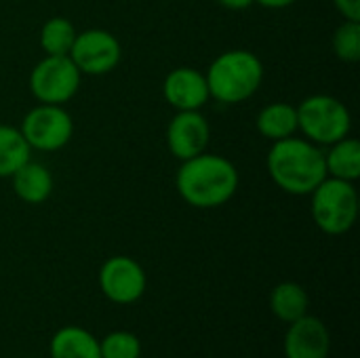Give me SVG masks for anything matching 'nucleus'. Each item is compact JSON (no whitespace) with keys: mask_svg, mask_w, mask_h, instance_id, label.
Returning <instances> with one entry per match:
<instances>
[{"mask_svg":"<svg viewBox=\"0 0 360 358\" xmlns=\"http://www.w3.org/2000/svg\"><path fill=\"white\" fill-rule=\"evenodd\" d=\"M240 184L238 169L219 154L202 152L181 160L175 173V190L194 209H219L232 200Z\"/></svg>","mask_w":360,"mask_h":358,"instance_id":"nucleus-1","label":"nucleus"},{"mask_svg":"<svg viewBox=\"0 0 360 358\" xmlns=\"http://www.w3.org/2000/svg\"><path fill=\"white\" fill-rule=\"evenodd\" d=\"M266 169L283 192L291 196H310L327 177L325 148L297 135L274 141L266 156Z\"/></svg>","mask_w":360,"mask_h":358,"instance_id":"nucleus-2","label":"nucleus"},{"mask_svg":"<svg viewBox=\"0 0 360 358\" xmlns=\"http://www.w3.org/2000/svg\"><path fill=\"white\" fill-rule=\"evenodd\" d=\"M262 59L247 49L219 53L205 72L211 99L224 106H238L251 99L264 82Z\"/></svg>","mask_w":360,"mask_h":358,"instance_id":"nucleus-3","label":"nucleus"},{"mask_svg":"<svg viewBox=\"0 0 360 358\" xmlns=\"http://www.w3.org/2000/svg\"><path fill=\"white\" fill-rule=\"evenodd\" d=\"M310 213L316 228L329 236L350 232L359 217V192L354 181L327 175L310 194Z\"/></svg>","mask_w":360,"mask_h":358,"instance_id":"nucleus-4","label":"nucleus"},{"mask_svg":"<svg viewBox=\"0 0 360 358\" xmlns=\"http://www.w3.org/2000/svg\"><path fill=\"white\" fill-rule=\"evenodd\" d=\"M297 110V133H302L312 143L327 148L352 131V114L348 106L325 93H316L306 97L295 106Z\"/></svg>","mask_w":360,"mask_h":358,"instance_id":"nucleus-5","label":"nucleus"},{"mask_svg":"<svg viewBox=\"0 0 360 358\" xmlns=\"http://www.w3.org/2000/svg\"><path fill=\"white\" fill-rule=\"evenodd\" d=\"M82 74L68 55H44L30 72V91L38 103L63 106L80 89Z\"/></svg>","mask_w":360,"mask_h":358,"instance_id":"nucleus-6","label":"nucleus"},{"mask_svg":"<svg viewBox=\"0 0 360 358\" xmlns=\"http://www.w3.org/2000/svg\"><path fill=\"white\" fill-rule=\"evenodd\" d=\"M19 131L32 150L57 152L72 141L74 120L63 106L38 103L23 116Z\"/></svg>","mask_w":360,"mask_h":358,"instance_id":"nucleus-7","label":"nucleus"},{"mask_svg":"<svg viewBox=\"0 0 360 358\" xmlns=\"http://www.w3.org/2000/svg\"><path fill=\"white\" fill-rule=\"evenodd\" d=\"M68 57L82 76H105L118 68L122 59V46L112 32L103 27H91L76 34Z\"/></svg>","mask_w":360,"mask_h":358,"instance_id":"nucleus-8","label":"nucleus"},{"mask_svg":"<svg viewBox=\"0 0 360 358\" xmlns=\"http://www.w3.org/2000/svg\"><path fill=\"white\" fill-rule=\"evenodd\" d=\"M103 298L118 306H131L139 302L148 289V276L143 266L129 255L108 257L97 274Z\"/></svg>","mask_w":360,"mask_h":358,"instance_id":"nucleus-9","label":"nucleus"},{"mask_svg":"<svg viewBox=\"0 0 360 358\" xmlns=\"http://www.w3.org/2000/svg\"><path fill=\"white\" fill-rule=\"evenodd\" d=\"M211 124L200 110L177 112L167 124V148L173 158L188 160L209 150Z\"/></svg>","mask_w":360,"mask_h":358,"instance_id":"nucleus-10","label":"nucleus"},{"mask_svg":"<svg viewBox=\"0 0 360 358\" xmlns=\"http://www.w3.org/2000/svg\"><path fill=\"white\" fill-rule=\"evenodd\" d=\"M162 95H165V101L177 112L202 110L211 99L205 72L196 68H188V65L175 68L165 76Z\"/></svg>","mask_w":360,"mask_h":358,"instance_id":"nucleus-11","label":"nucleus"},{"mask_svg":"<svg viewBox=\"0 0 360 358\" xmlns=\"http://www.w3.org/2000/svg\"><path fill=\"white\" fill-rule=\"evenodd\" d=\"M283 350L285 358H329L331 333L321 319L306 314L289 323Z\"/></svg>","mask_w":360,"mask_h":358,"instance_id":"nucleus-12","label":"nucleus"},{"mask_svg":"<svg viewBox=\"0 0 360 358\" xmlns=\"http://www.w3.org/2000/svg\"><path fill=\"white\" fill-rule=\"evenodd\" d=\"M8 179H11L15 196L23 200L25 205L46 203L55 188V179L49 167L42 162H34L32 158L23 167H19Z\"/></svg>","mask_w":360,"mask_h":358,"instance_id":"nucleus-13","label":"nucleus"},{"mask_svg":"<svg viewBox=\"0 0 360 358\" xmlns=\"http://www.w3.org/2000/svg\"><path fill=\"white\" fill-rule=\"evenodd\" d=\"M51 358H101L99 340L84 327L68 325L55 331L49 344Z\"/></svg>","mask_w":360,"mask_h":358,"instance_id":"nucleus-14","label":"nucleus"},{"mask_svg":"<svg viewBox=\"0 0 360 358\" xmlns=\"http://www.w3.org/2000/svg\"><path fill=\"white\" fill-rule=\"evenodd\" d=\"M255 127L259 135L272 143L293 137L297 135V110L293 103H287V101L268 103L259 110L255 118Z\"/></svg>","mask_w":360,"mask_h":358,"instance_id":"nucleus-15","label":"nucleus"},{"mask_svg":"<svg viewBox=\"0 0 360 358\" xmlns=\"http://www.w3.org/2000/svg\"><path fill=\"white\" fill-rule=\"evenodd\" d=\"M270 310L278 321L289 325L308 314L310 310L308 291L300 283H293V281L278 283L270 293Z\"/></svg>","mask_w":360,"mask_h":358,"instance_id":"nucleus-16","label":"nucleus"},{"mask_svg":"<svg viewBox=\"0 0 360 358\" xmlns=\"http://www.w3.org/2000/svg\"><path fill=\"white\" fill-rule=\"evenodd\" d=\"M325 167L329 177L356 181L360 177V143L354 137H344L325 150Z\"/></svg>","mask_w":360,"mask_h":358,"instance_id":"nucleus-17","label":"nucleus"},{"mask_svg":"<svg viewBox=\"0 0 360 358\" xmlns=\"http://www.w3.org/2000/svg\"><path fill=\"white\" fill-rule=\"evenodd\" d=\"M32 158V148L23 139L19 127L0 124V179L11 177Z\"/></svg>","mask_w":360,"mask_h":358,"instance_id":"nucleus-18","label":"nucleus"},{"mask_svg":"<svg viewBox=\"0 0 360 358\" xmlns=\"http://www.w3.org/2000/svg\"><path fill=\"white\" fill-rule=\"evenodd\" d=\"M78 30L65 17H51L42 23L38 42L44 55H70Z\"/></svg>","mask_w":360,"mask_h":358,"instance_id":"nucleus-19","label":"nucleus"},{"mask_svg":"<svg viewBox=\"0 0 360 358\" xmlns=\"http://www.w3.org/2000/svg\"><path fill=\"white\" fill-rule=\"evenodd\" d=\"M333 53L344 63H356L360 59V21L344 19L333 32Z\"/></svg>","mask_w":360,"mask_h":358,"instance_id":"nucleus-20","label":"nucleus"},{"mask_svg":"<svg viewBox=\"0 0 360 358\" xmlns=\"http://www.w3.org/2000/svg\"><path fill=\"white\" fill-rule=\"evenodd\" d=\"M101 358H141V340L131 331H112L99 340Z\"/></svg>","mask_w":360,"mask_h":358,"instance_id":"nucleus-21","label":"nucleus"},{"mask_svg":"<svg viewBox=\"0 0 360 358\" xmlns=\"http://www.w3.org/2000/svg\"><path fill=\"white\" fill-rule=\"evenodd\" d=\"M333 4L344 19L360 21V0H333Z\"/></svg>","mask_w":360,"mask_h":358,"instance_id":"nucleus-22","label":"nucleus"},{"mask_svg":"<svg viewBox=\"0 0 360 358\" xmlns=\"http://www.w3.org/2000/svg\"><path fill=\"white\" fill-rule=\"evenodd\" d=\"M217 4L228 11H245L251 4H255V0H217Z\"/></svg>","mask_w":360,"mask_h":358,"instance_id":"nucleus-23","label":"nucleus"},{"mask_svg":"<svg viewBox=\"0 0 360 358\" xmlns=\"http://www.w3.org/2000/svg\"><path fill=\"white\" fill-rule=\"evenodd\" d=\"M259 6H264V8H272V11H281V8H289V6H293L297 0H255Z\"/></svg>","mask_w":360,"mask_h":358,"instance_id":"nucleus-24","label":"nucleus"}]
</instances>
